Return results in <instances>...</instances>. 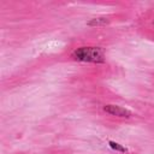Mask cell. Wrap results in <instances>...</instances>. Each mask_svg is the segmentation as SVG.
Masks as SVG:
<instances>
[{"mask_svg":"<svg viewBox=\"0 0 154 154\" xmlns=\"http://www.w3.org/2000/svg\"><path fill=\"white\" fill-rule=\"evenodd\" d=\"M71 59L79 63H93V64H103L106 61L103 49L101 47H95V46H82L76 48L71 53Z\"/></svg>","mask_w":154,"mask_h":154,"instance_id":"6da1fadb","label":"cell"},{"mask_svg":"<svg viewBox=\"0 0 154 154\" xmlns=\"http://www.w3.org/2000/svg\"><path fill=\"white\" fill-rule=\"evenodd\" d=\"M102 111L109 116H113V117H119V118H130L132 116L131 111H129L128 108L125 107H122V106H118V105H113V103H108V105H105L102 107Z\"/></svg>","mask_w":154,"mask_h":154,"instance_id":"7a4b0ae2","label":"cell"},{"mask_svg":"<svg viewBox=\"0 0 154 154\" xmlns=\"http://www.w3.org/2000/svg\"><path fill=\"white\" fill-rule=\"evenodd\" d=\"M111 19L108 17H96V18H91L87 22L88 26H105L107 24H109Z\"/></svg>","mask_w":154,"mask_h":154,"instance_id":"3957f363","label":"cell"},{"mask_svg":"<svg viewBox=\"0 0 154 154\" xmlns=\"http://www.w3.org/2000/svg\"><path fill=\"white\" fill-rule=\"evenodd\" d=\"M108 146L113 149V150H116V152H120V153H128V148H125L123 144H120V143H118V142H116V141H112V140H109L108 141Z\"/></svg>","mask_w":154,"mask_h":154,"instance_id":"277c9868","label":"cell"},{"mask_svg":"<svg viewBox=\"0 0 154 154\" xmlns=\"http://www.w3.org/2000/svg\"><path fill=\"white\" fill-rule=\"evenodd\" d=\"M153 23H154V20H153Z\"/></svg>","mask_w":154,"mask_h":154,"instance_id":"5b68a950","label":"cell"}]
</instances>
